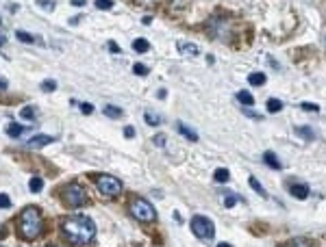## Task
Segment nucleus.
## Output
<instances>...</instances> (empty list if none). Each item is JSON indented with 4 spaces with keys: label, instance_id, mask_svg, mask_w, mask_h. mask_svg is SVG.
<instances>
[{
    "label": "nucleus",
    "instance_id": "f257e3e1",
    "mask_svg": "<svg viewBox=\"0 0 326 247\" xmlns=\"http://www.w3.org/2000/svg\"><path fill=\"white\" fill-rule=\"evenodd\" d=\"M63 232L74 245H87L96 237V223L85 215H76L63 221Z\"/></svg>",
    "mask_w": 326,
    "mask_h": 247
},
{
    "label": "nucleus",
    "instance_id": "f03ea898",
    "mask_svg": "<svg viewBox=\"0 0 326 247\" xmlns=\"http://www.w3.org/2000/svg\"><path fill=\"white\" fill-rule=\"evenodd\" d=\"M43 232V217H41V212L37 211V208H24L22 211V215H20V234H22V239H26V241H33V239H37L40 234Z\"/></svg>",
    "mask_w": 326,
    "mask_h": 247
},
{
    "label": "nucleus",
    "instance_id": "7ed1b4c3",
    "mask_svg": "<svg viewBox=\"0 0 326 247\" xmlns=\"http://www.w3.org/2000/svg\"><path fill=\"white\" fill-rule=\"evenodd\" d=\"M128 211L135 219H139V221H144V223H150V221H155L157 219L155 206H152L148 200H144V197H135V200L130 202Z\"/></svg>",
    "mask_w": 326,
    "mask_h": 247
},
{
    "label": "nucleus",
    "instance_id": "20e7f679",
    "mask_svg": "<svg viewBox=\"0 0 326 247\" xmlns=\"http://www.w3.org/2000/svg\"><path fill=\"white\" fill-rule=\"evenodd\" d=\"M192 232L198 239H204V241L213 239V234H215L213 221H211V219H206V217H203V215H196V217H192Z\"/></svg>",
    "mask_w": 326,
    "mask_h": 247
},
{
    "label": "nucleus",
    "instance_id": "39448f33",
    "mask_svg": "<svg viewBox=\"0 0 326 247\" xmlns=\"http://www.w3.org/2000/svg\"><path fill=\"white\" fill-rule=\"evenodd\" d=\"M96 186L107 197H116L122 191V182L118 178H113V176H96Z\"/></svg>",
    "mask_w": 326,
    "mask_h": 247
},
{
    "label": "nucleus",
    "instance_id": "423d86ee",
    "mask_svg": "<svg viewBox=\"0 0 326 247\" xmlns=\"http://www.w3.org/2000/svg\"><path fill=\"white\" fill-rule=\"evenodd\" d=\"M87 202V191L81 186L79 182H72L70 186H65V204L72 206V208H79Z\"/></svg>",
    "mask_w": 326,
    "mask_h": 247
},
{
    "label": "nucleus",
    "instance_id": "0eeeda50",
    "mask_svg": "<svg viewBox=\"0 0 326 247\" xmlns=\"http://www.w3.org/2000/svg\"><path fill=\"white\" fill-rule=\"evenodd\" d=\"M176 48L183 57H196V54H200V48L196 46V43H189V41H178Z\"/></svg>",
    "mask_w": 326,
    "mask_h": 247
},
{
    "label": "nucleus",
    "instance_id": "6e6552de",
    "mask_svg": "<svg viewBox=\"0 0 326 247\" xmlns=\"http://www.w3.org/2000/svg\"><path fill=\"white\" fill-rule=\"evenodd\" d=\"M52 141H54V137H50V135H35V137H31L29 147H43V145H50Z\"/></svg>",
    "mask_w": 326,
    "mask_h": 247
},
{
    "label": "nucleus",
    "instance_id": "1a4fd4ad",
    "mask_svg": "<svg viewBox=\"0 0 326 247\" xmlns=\"http://www.w3.org/2000/svg\"><path fill=\"white\" fill-rule=\"evenodd\" d=\"M291 197H296V200H307L309 197V186L307 184H293L289 189Z\"/></svg>",
    "mask_w": 326,
    "mask_h": 247
},
{
    "label": "nucleus",
    "instance_id": "9d476101",
    "mask_svg": "<svg viewBox=\"0 0 326 247\" xmlns=\"http://www.w3.org/2000/svg\"><path fill=\"white\" fill-rule=\"evenodd\" d=\"M176 130H178L181 135L187 137L189 141H198V133H196V130H192V128H187V126H185L183 122H178V124H176Z\"/></svg>",
    "mask_w": 326,
    "mask_h": 247
},
{
    "label": "nucleus",
    "instance_id": "9b49d317",
    "mask_svg": "<svg viewBox=\"0 0 326 247\" xmlns=\"http://www.w3.org/2000/svg\"><path fill=\"white\" fill-rule=\"evenodd\" d=\"M263 161H265V165H268V167H272V169H281V161L276 158L274 152H265V154H263Z\"/></svg>",
    "mask_w": 326,
    "mask_h": 247
},
{
    "label": "nucleus",
    "instance_id": "f8f14e48",
    "mask_svg": "<svg viewBox=\"0 0 326 247\" xmlns=\"http://www.w3.org/2000/svg\"><path fill=\"white\" fill-rule=\"evenodd\" d=\"M15 37H18L20 41H24V43H41V39H37V35H31V33H26V31H18L15 33Z\"/></svg>",
    "mask_w": 326,
    "mask_h": 247
},
{
    "label": "nucleus",
    "instance_id": "ddd939ff",
    "mask_svg": "<svg viewBox=\"0 0 326 247\" xmlns=\"http://www.w3.org/2000/svg\"><path fill=\"white\" fill-rule=\"evenodd\" d=\"M248 82H250L252 87H261V85L265 82V74H263V72H254V74H250V76H248Z\"/></svg>",
    "mask_w": 326,
    "mask_h": 247
},
{
    "label": "nucleus",
    "instance_id": "4468645a",
    "mask_svg": "<svg viewBox=\"0 0 326 247\" xmlns=\"http://www.w3.org/2000/svg\"><path fill=\"white\" fill-rule=\"evenodd\" d=\"M22 133H24V126H18V124H9L7 126V135L11 137V139H18Z\"/></svg>",
    "mask_w": 326,
    "mask_h": 247
},
{
    "label": "nucleus",
    "instance_id": "2eb2a0df",
    "mask_svg": "<svg viewBox=\"0 0 326 247\" xmlns=\"http://www.w3.org/2000/svg\"><path fill=\"white\" fill-rule=\"evenodd\" d=\"M29 189L33 191V193H40V191L43 189V180L40 178V176H33L31 182H29Z\"/></svg>",
    "mask_w": 326,
    "mask_h": 247
},
{
    "label": "nucleus",
    "instance_id": "dca6fc26",
    "mask_svg": "<svg viewBox=\"0 0 326 247\" xmlns=\"http://www.w3.org/2000/svg\"><path fill=\"white\" fill-rule=\"evenodd\" d=\"M105 115H107V117L118 119V117H122V108H120V106H113V104H107V106H105Z\"/></svg>",
    "mask_w": 326,
    "mask_h": 247
},
{
    "label": "nucleus",
    "instance_id": "f3484780",
    "mask_svg": "<svg viewBox=\"0 0 326 247\" xmlns=\"http://www.w3.org/2000/svg\"><path fill=\"white\" fill-rule=\"evenodd\" d=\"M237 100L242 102V104H246V106H252V104H254L252 93H248V91H239L237 93Z\"/></svg>",
    "mask_w": 326,
    "mask_h": 247
},
{
    "label": "nucleus",
    "instance_id": "a211bd4d",
    "mask_svg": "<svg viewBox=\"0 0 326 247\" xmlns=\"http://www.w3.org/2000/svg\"><path fill=\"white\" fill-rule=\"evenodd\" d=\"M213 178L217 180V182H228V180H231V174H228V169H224V167H220V169H215V174H213Z\"/></svg>",
    "mask_w": 326,
    "mask_h": 247
},
{
    "label": "nucleus",
    "instance_id": "6ab92c4d",
    "mask_svg": "<svg viewBox=\"0 0 326 247\" xmlns=\"http://www.w3.org/2000/svg\"><path fill=\"white\" fill-rule=\"evenodd\" d=\"M144 119H146V124H148V126H159L161 124V117H159V115H155L152 111H146Z\"/></svg>",
    "mask_w": 326,
    "mask_h": 247
},
{
    "label": "nucleus",
    "instance_id": "aec40b11",
    "mask_svg": "<svg viewBox=\"0 0 326 247\" xmlns=\"http://www.w3.org/2000/svg\"><path fill=\"white\" fill-rule=\"evenodd\" d=\"M283 111V102L276 100V98H270L268 100V113H279Z\"/></svg>",
    "mask_w": 326,
    "mask_h": 247
},
{
    "label": "nucleus",
    "instance_id": "412c9836",
    "mask_svg": "<svg viewBox=\"0 0 326 247\" xmlns=\"http://www.w3.org/2000/svg\"><path fill=\"white\" fill-rule=\"evenodd\" d=\"M133 50H137V52H148V50H150V43L146 41V39H135V41H133Z\"/></svg>",
    "mask_w": 326,
    "mask_h": 247
},
{
    "label": "nucleus",
    "instance_id": "4be33fe9",
    "mask_svg": "<svg viewBox=\"0 0 326 247\" xmlns=\"http://www.w3.org/2000/svg\"><path fill=\"white\" fill-rule=\"evenodd\" d=\"M250 186H252V189L257 191V193H259L261 197H265V195H268V193H265V189H263V186H261V182H259L257 178H250Z\"/></svg>",
    "mask_w": 326,
    "mask_h": 247
},
{
    "label": "nucleus",
    "instance_id": "5701e85b",
    "mask_svg": "<svg viewBox=\"0 0 326 247\" xmlns=\"http://www.w3.org/2000/svg\"><path fill=\"white\" fill-rule=\"evenodd\" d=\"M20 117H22V119H33V117H35V108H33V106L22 108V111H20Z\"/></svg>",
    "mask_w": 326,
    "mask_h": 247
},
{
    "label": "nucleus",
    "instance_id": "b1692460",
    "mask_svg": "<svg viewBox=\"0 0 326 247\" xmlns=\"http://www.w3.org/2000/svg\"><path fill=\"white\" fill-rule=\"evenodd\" d=\"M237 200H239V197H237L235 193H228V195L224 197V206H226V208H233V206L237 204Z\"/></svg>",
    "mask_w": 326,
    "mask_h": 247
},
{
    "label": "nucleus",
    "instance_id": "393cba45",
    "mask_svg": "<svg viewBox=\"0 0 326 247\" xmlns=\"http://www.w3.org/2000/svg\"><path fill=\"white\" fill-rule=\"evenodd\" d=\"M41 89L50 93V91H54V89H57V82H54V80H50V78H48V80H43V82H41Z\"/></svg>",
    "mask_w": 326,
    "mask_h": 247
},
{
    "label": "nucleus",
    "instance_id": "a878e982",
    "mask_svg": "<svg viewBox=\"0 0 326 247\" xmlns=\"http://www.w3.org/2000/svg\"><path fill=\"white\" fill-rule=\"evenodd\" d=\"M300 108H302V111H313V113H318V111H320V106H318L315 102H302V104H300Z\"/></svg>",
    "mask_w": 326,
    "mask_h": 247
},
{
    "label": "nucleus",
    "instance_id": "bb28decb",
    "mask_svg": "<svg viewBox=\"0 0 326 247\" xmlns=\"http://www.w3.org/2000/svg\"><path fill=\"white\" fill-rule=\"evenodd\" d=\"M37 7H41L46 11H52L54 9V0H37Z\"/></svg>",
    "mask_w": 326,
    "mask_h": 247
},
{
    "label": "nucleus",
    "instance_id": "cd10ccee",
    "mask_svg": "<svg viewBox=\"0 0 326 247\" xmlns=\"http://www.w3.org/2000/svg\"><path fill=\"white\" fill-rule=\"evenodd\" d=\"M133 72L137 74V76H146V74H148V68H146V65H141V63H135L133 65Z\"/></svg>",
    "mask_w": 326,
    "mask_h": 247
},
{
    "label": "nucleus",
    "instance_id": "c85d7f7f",
    "mask_svg": "<svg viewBox=\"0 0 326 247\" xmlns=\"http://www.w3.org/2000/svg\"><path fill=\"white\" fill-rule=\"evenodd\" d=\"M98 9H113V0H96Z\"/></svg>",
    "mask_w": 326,
    "mask_h": 247
},
{
    "label": "nucleus",
    "instance_id": "c756f323",
    "mask_svg": "<svg viewBox=\"0 0 326 247\" xmlns=\"http://www.w3.org/2000/svg\"><path fill=\"white\" fill-rule=\"evenodd\" d=\"M81 113H85V115H91V113H94V104H89V102H83V104H81Z\"/></svg>",
    "mask_w": 326,
    "mask_h": 247
},
{
    "label": "nucleus",
    "instance_id": "7c9ffc66",
    "mask_svg": "<svg viewBox=\"0 0 326 247\" xmlns=\"http://www.w3.org/2000/svg\"><path fill=\"white\" fill-rule=\"evenodd\" d=\"M296 133H298V135H302L304 139H313V133H311L309 128H296Z\"/></svg>",
    "mask_w": 326,
    "mask_h": 247
},
{
    "label": "nucleus",
    "instance_id": "2f4dec72",
    "mask_svg": "<svg viewBox=\"0 0 326 247\" xmlns=\"http://www.w3.org/2000/svg\"><path fill=\"white\" fill-rule=\"evenodd\" d=\"M9 206H11V200H9V195L0 193V208H9Z\"/></svg>",
    "mask_w": 326,
    "mask_h": 247
},
{
    "label": "nucleus",
    "instance_id": "473e14b6",
    "mask_svg": "<svg viewBox=\"0 0 326 247\" xmlns=\"http://www.w3.org/2000/svg\"><path fill=\"white\" fill-rule=\"evenodd\" d=\"M242 111H244V115H248V117H252V119H261V115L254 113V111H250L248 106H242Z\"/></svg>",
    "mask_w": 326,
    "mask_h": 247
},
{
    "label": "nucleus",
    "instance_id": "72a5a7b5",
    "mask_svg": "<svg viewBox=\"0 0 326 247\" xmlns=\"http://www.w3.org/2000/svg\"><path fill=\"white\" fill-rule=\"evenodd\" d=\"M152 141H155V145L163 147V145H165V135H157V137H155V139H152Z\"/></svg>",
    "mask_w": 326,
    "mask_h": 247
},
{
    "label": "nucleus",
    "instance_id": "f704fd0d",
    "mask_svg": "<svg viewBox=\"0 0 326 247\" xmlns=\"http://www.w3.org/2000/svg\"><path fill=\"white\" fill-rule=\"evenodd\" d=\"M124 135H126L128 139H130V137H135V130L130 128V126H126V128H124Z\"/></svg>",
    "mask_w": 326,
    "mask_h": 247
},
{
    "label": "nucleus",
    "instance_id": "c9c22d12",
    "mask_svg": "<svg viewBox=\"0 0 326 247\" xmlns=\"http://www.w3.org/2000/svg\"><path fill=\"white\" fill-rule=\"evenodd\" d=\"M109 50H111V52H120V48H118V43H113V41H109Z\"/></svg>",
    "mask_w": 326,
    "mask_h": 247
},
{
    "label": "nucleus",
    "instance_id": "e433bc0d",
    "mask_svg": "<svg viewBox=\"0 0 326 247\" xmlns=\"http://www.w3.org/2000/svg\"><path fill=\"white\" fill-rule=\"evenodd\" d=\"M72 4H74V7H83L85 0H72Z\"/></svg>",
    "mask_w": 326,
    "mask_h": 247
},
{
    "label": "nucleus",
    "instance_id": "4c0bfd02",
    "mask_svg": "<svg viewBox=\"0 0 326 247\" xmlns=\"http://www.w3.org/2000/svg\"><path fill=\"white\" fill-rule=\"evenodd\" d=\"M4 89H7V80L0 78V91H4Z\"/></svg>",
    "mask_w": 326,
    "mask_h": 247
},
{
    "label": "nucleus",
    "instance_id": "58836bf2",
    "mask_svg": "<svg viewBox=\"0 0 326 247\" xmlns=\"http://www.w3.org/2000/svg\"><path fill=\"white\" fill-rule=\"evenodd\" d=\"M4 43H7V39H4V37L0 35V46H4Z\"/></svg>",
    "mask_w": 326,
    "mask_h": 247
},
{
    "label": "nucleus",
    "instance_id": "ea45409f",
    "mask_svg": "<svg viewBox=\"0 0 326 247\" xmlns=\"http://www.w3.org/2000/svg\"><path fill=\"white\" fill-rule=\"evenodd\" d=\"M217 247H233V245H231V243H220Z\"/></svg>",
    "mask_w": 326,
    "mask_h": 247
},
{
    "label": "nucleus",
    "instance_id": "a19ab883",
    "mask_svg": "<svg viewBox=\"0 0 326 247\" xmlns=\"http://www.w3.org/2000/svg\"><path fill=\"white\" fill-rule=\"evenodd\" d=\"M0 22H2V20H0Z\"/></svg>",
    "mask_w": 326,
    "mask_h": 247
},
{
    "label": "nucleus",
    "instance_id": "79ce46f5",
    "mask_svg": "<svg viewBox=\"0 0 326 247\" xmlns=\"http://www.w3.org/2000/svg\"><path fill=\"white\" fill-rule=\"evenodd\" d=\"M0 247H2V245H0Z\"/></svg>",
    "mask_w": 326,
    "mask_h": 247
}]
</instances>
